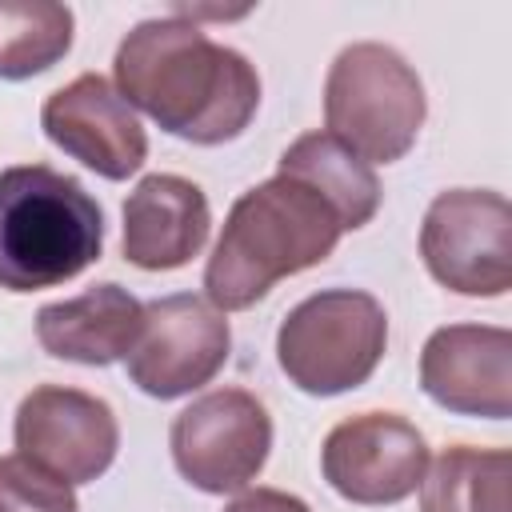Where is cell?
<instances>
[{
  "mask_svg": "<svg viewBox=\"0 0 512 512\" xmlns=\"http://www.w3.org/2000/svg\"><path fill=\"white\" fill-rule=\"evenodd\" d=\"M112 72L128 108L204 148L236 140L260 108V76L248 56L216 44L180 12L140 20L120 40Z\"/></svg>",
  "mask_w": 512,
  "mask_h": 512,
  "instance_id": "1",
  "label": "cell"
},
{
  "mask_svg": "<svg viewBox=\"0 0 512 512\" xmlns=\"http://www.w3.org/2000/svg\"><path fill=\"white\" fill-rule=\"evenodd\" d=\"M336 208L296 176H272L240 192L204 264V296L220 312L264 300L280 280L316 268L340 244Z\"/></svg>",
  "mask_w": 512,
  "mask_h": 512,
  "instance_id": "2",
  "label": "cell"
},
{
  "mask_svg": "<svg viewBox=\"0 0 512 512\" xmlns=\"http://www.w3.org/2000/svg\"><path fill=\"white\" fill-rule=\"evenodd\" d=\"M104 252L96 196L48 164L0 172V288L40 292L76 280Z\"/></svg>",
  "mask_w": 512,
  "mask_h": 512,
  "instance_id": "3",
  "label": "cell"
},
{
  "mask_svg": "<svg viewBox=\"0 0 512 512\" xmlns=\"http://www.w3.org/2000/svg\"><path fill=\"white\" fill-rule=\"evenodd\" d=\"M428 116L416 68L388 44L360 40L340 48L324 80V124L364 164L408 156Z\"/></svg>",
  "mask_w": 512,
  "mask_h": 512,
  "instance_id": "4",
  "label": "cell"
},
{
  "mask_svg": "<svg viewBox=\"0 0 512 512\" xmlns=\"http://www.w3.org/2000/svg\"><path fill=\"white\" fill-rule=\"evenodd\" d=\"M388 348V316L372 292L324 288L284 312L276 360L288 384L308 396H340L376 372Z\"/></svg>",
  "mask_w": 512,
  "mask_h": 512,
  "instance_id": "5",
  "label": "cell"
},
{
  "mask_svg": "<svg viewBox=\"0 0 512 512\" xmlns=\"http://www.w3.org/2000/svg\"><path fill=\"white\" fill-rule=\"evenodd\" d=\"M420 256L456 296H504L512 288V208L492 188L440 192L420 224Z\"/></svg>",
  "mask_w": 512,
  "mask_h": 512,
  "instance_id": "6",
  "label": "cell"
},
{
  "mask_svg": "<svg viewBox=\"0 0 512 512\" xmlns=\"http://www.w3.org/2000/svg\"><path fill=\"white\" fill-rule=\"evenodd\" d=\"M176 472L208 492H244L272 452V416L244 388H212L196 396L168 432Z\"/></svg>",
  "mask_w": 512,
  "mask_h": 512,
  "instance_id": "7",
  "label": "cell"
},
{
  "mask_svg": "<svg viewBox=\"0 0 512 512\" xmlns=\"http://www.w3.org/2000/svg\"><path fill=\"white\" fill-rule=\"evenodd\" d=\"M232 328L204 296L176 292L144 304V328L132 344L128 380L152 400H176L216 380L228 364Z\"/></svg>",
  "mask_w": 512,
  "mask_h": 512,
  "instance_id": "8",
  "label": "cell"
},
{
  "mask_svg": "<svg viewBox=\"0 0 512 512\" xmlns=\"http://www.w3.org/2000/svg\"><path fill=\"white\" fill-rule=\"evenodd\" d=\"M320 472L352 504H400L428 472V440L400 412H360L324 436Z\"/></svg>",
  "mask_w": 512,
  "mask_h": 512,
  "instance_id": "9",
  "label": "cell"
},
{
  "mask_svg": "<svg viewBox=\"0 0 512 512\" xmlns=\"http://www.w3.org/2000/svg\"><path fill=\"white\" fill-rule=\"evenodd\" d=\"M12 436L20 456L64 484H88L104 476L120 448V424L108 400L64 384L32 388L16 408Z\"/></svg>",
  "mask_w": 512,
  "mask_h": 512,
  "instance_id": "10",
  "label": "cell"
},
{
  "mask_svg": "<svg viewBox=\"0 0 512 512\" xmlns=\"http://www.w3.org/2000/svg\"><path fill=\"white\" fill-rule=\"evenodd\" d=\"M40 128L64 156L104 180H128L148 160L140 116L100 72H84L56 88L40 108Z\"/></svg>",
  "mask_w": 512,
  "mask_h": 512,
  "instance_id": "11",
  "label": "cell"
},
{
  "mask_svg": "<svg viewBox=\"0 0 512 512\" xmlns=\"http://www.w3.org/2000/svg\"><path fill=\"white\" fill-rule=\"evenodd\" d=\"M420 388L456 416L508 420L512 412V332L496 324H448L424 340Z\"/></svg>",
  "mask_w": 512,
  "mask_h": 512,
  "instance_id": "12",
  "label": "cell"
},
{
  "mask_svg": "<svg viewBox=\"0 0 512 512\" xmlns=\"http://www.w3.org/2000/svg\"><path fill=\"white\" fill-rule=\"evenodd\" d=\"M212 228L208 196L176 172L144 176L124 200V260L144 272H172L200 256Z\"/></svg>",
  "mask_w": 512,
  "mask_h": 512,
  "instance_id": "13",
  "label": "cell"
},
{
  "mask_svg": "<svg viewBox=\"0 0 512 512\" xmlns=\"http://www.w3.org/2000/svg\"><path fill=\"white\" fill-rule=\"evenodd\" d=\"M140 328H144V304L112 280L92 284L72 300L44 304L36 312L40 348L56 360H72L88 368H108L124 360Z\"/></svg>",
  "mask_w": 512,
  "mask_h": 512,
  "instance_id": "14",
  "label": "cell"
},
{
  "mask_svg": "<svg viewBox=\"0 0 512 512\" xmlns=\"http://www.w3.org/2000/svg\"><path fill=\"white\" fill-rule=\"evenodd\" d=\"M280 176H296L308 188H316L340 216L344 232L364 228L380 208V180L372 164H364L356 152H348L328 132H304L296 136L280 156Z\"/></svg>",
  "mask_w": 512,
  "mask_h": 512,
  "instance_id": "15",
  "label": "cell"
},
{
  "mask_svg": "<svg viewBox=\"0 0 512 512\" xmlns=\"http://www.w3.org/2000/svg\"><path fill=\"white\" fill-rule=\"evenodd\" d=\"M508 448H444L420 480V512H512Z\"/></svg>",
  "mask_w": 512,
  "mask_h": 512,
  "instance_id": "16",
  "label": "cell"
},
{
  "mask_svg": "<svg viewBox=\"0 0 512 512\" xmlns=\"http://www.w3.org/2000/svg\"><path fill=\"white\" fill-rule=\"evenodd\" d=\"M72 48L68 4H0V80H28L48 72Z\"/></svg>",
  "mask_w": 512,
  "mask_h": 512,
  "instance_id": "17",
  "label": "cell"
},
{
  "mask_svg": "<svg viewBox=\"0 0 512 512\" xmlns=\"http://www.w3.org/2000/svg\"><path fill=\"white\" fill-rule=\"evenodd\" d=\"M0 512H80V504L72 484L12 452L0 456Z\"/></svg>",
  "mask_w": 512,
  "mask_h": 512,
  "instance_id": "18",
  "label": "cell"
},
{
  "mask_svg": "<svg viewBox=\"0 0 512 512\" xmlns=\"http://www.w3.org/2000/svg\"><path fill=\"white\" fill-rule=\"evenodd\" d=\"M224 512H312L300 496L292 492H280V488H252V492H240Z\"/></svg>",
  "mask_w": 512,
  "mask_h": 512,
  "instance_id": "19",
  "label": "cell"
}]
</instances>
